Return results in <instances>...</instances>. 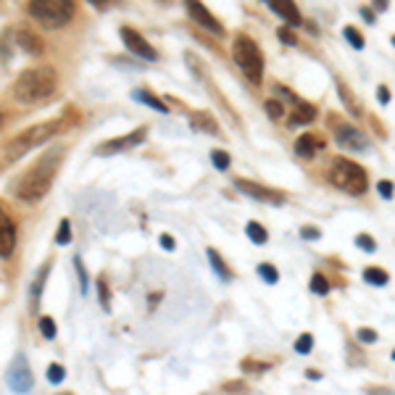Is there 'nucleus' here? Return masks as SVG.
I'll use <instances>...</instances> for the list:
<instances>
[{
    "label": "nucleus",
    "mask_w": 395,
    "mask_h": 395,
    "mask_svg": "<svg viewBox=\"0 0 395 395\" xmlns=\"http://www.w3.org/2000/svg\"><path fill=\"white\" fill-rule=\"evenodd\" d=\"M61 161H63V148H50L47 153L37 158L34 163H32V169L19 182H16V198L19 201H24V203H37V201H43L47 195V190L53 185V179H56V174L61 169Z\"/></svg>",
    "instance_id": "1"
},
{
    "label": "nucleus",
    "mask_w": 395,
    "mask_h": 395,
    "mask_svg": "<svg viewBox=\"0 0 395 395\" xmlns=\"http://www.w3.org/2000/svg\"><path fill=\"white\" fill-rule=\"evenodd\" d=\"M56 87H58V77L53 66H32L16 77L14 98L24 106H34V103H45L47 98H53Z\"/></svg>",
    "instance_id": "2"
},
{
    "label": "nucleus",
    "mask_w": 395,
    "mask_h": 395,
    "mask_svg": "<svg viewBox=\"0 0 395 395\" xmlns=\"http://www.w3.org/2000/svg\"><path fill=\"white\" fill-rule=\"evenodd\" d=\"M69 126V119L63 116V119H53V122H45V124H37V126H30L27 132H21L19 137L5 145V150H3V156H5V163H14L19 158L24 156L27 150L32 148H37V145H45L50 137H56L61 129Z\"/></svg>",
    "instance_id": "3"
},
{
    "label": "nucleus",
    "mask_w": 395,
    "mask_h": 395,
    "mask_svg": "<svg viewBox=\"0 0 395 395\" xmlns=\"http://www.w3.org/2000/svg\"><path fill=\"white\" fill-rule=\"evenodd\" d=\"M232 53H235V61L242 69V74L251 79L253 84H261V79H264V53L256 45V40L248 37V34H237Z\"/></svg>",
    "instance_id": "4"
},
{
    "label": "nucleus",
    "mask_w": 395,
    "mask_h": 395,
    "mask_svg": "<svg viewBox=\"0 0 395 395\" xmlns=\"http://www.w3.org/2000/svg\"><path fill=\"white\" fill-rule=\"evenodd\" d=\"M330 182L348 195H363L366 192V172L350 158H335L330 166Z\"/></svg>",
    "instance_id": "5"
},
{
    "label": "nucleus",
    "mask_w": 395,
    "mask_h": 395,
    "mask_svg": "<svg viewBox=\"0 0 395 395\" xmlns=\"http://www.w3.org/2000/svg\"><path fill=\"white\" fill-rule=\"evenodd\" d=\"M30 16L47 30H61L74 16V3L69 0H32Z\"/></svg>",
    "instance_id": "6"
},
{
    "label": "nucleus",
    "mask_w": 395,
    "mask_h": 395,
    "mask_svg": "<svg viewBox=\"0 0 395 395\" xmlns=\"http://www.w3.org/2000/svg\"><path fill=\"white\" fill-rule=\"evenodd\" d=\"M5 382H8V387H11L16 395H24L32 390L34 377H32V369H30V363H27V359H24V353H16L14 361L8 363V369H5Z\"/></svg>",
    "instance_id": "7"
},
{
    "label": "nucleus",
    "mask_w": 395,
    "mask_h": 395,
    "mask_svg": "<svg viewBox=\"0 0 395 395\" xmlns=\"http://www.w3.org/2000/svg\"><path fill=\"white\" fill-rule=\"evenodd\" d=\"M335 140H337V145H340L343 150H353V153H366V150H372L369 137L363 135L361 129H356V126H350V124L335 126Z\"/></svg>",
    "instance_id": "8"
},
{
    "label": "nucleus",
    "mask_w": 395,
    "mask_h": 395,
    "mask_svg": "<svg viewBox=\"0 0 395 395\" xmlns=\"http://www.w3.org/2000/svg\"><path fill=\"white\" fill-rule=\"evenodd\" d=\"M145 137H148V126H140V129L129 132L124 137H116V140L98 145L95 153H98V156H113V153H122V150H132V148H137L140 142H145Z\"/></svg>",
    "instance_id": "9"
},
{
    "label": "nucleus",
    "mask_w": 395,
    "mask_h": 395,
    "mask_svg": "<svg viewBox=\"0 0 395 395\" xmlns=\"http://www.w3.org/2000/svg\"><path fill=\"white\" fill-rule=\"evenodd\" d=\"M119 37H122V43L126 45V50L135 53V56H140L142 61H156L158 58V53L153 50V45H148V40H145L137 30L122 27V30H119Z\"/></svg>",
    "instance_id": "10"
},
{
    "label": "nucleus",
    "mask_w": 395,
    "mask_h": 395,
    "mask_svg": "<svg viewBox=\"0 0 395 395\" xmlns=\"http://www.w3.org/2000/svg\"><path fill=\"white\" fill-rule=\"evenodd\" d=\"M235 188L240 192H245L248 198H256V201H261V203H269V205H282L284 203V195L282 192H277V190H269L264 185H256L251 179H237Z\"/></svg>",
    "instance_id": "11"
},
{
    "label": "nucleus",
    "mask_w": 395,
    "mask_h": 395,
    "mask_svg": "<svg viewBox=\"0 0 395 395\" xmlns=\"http://www.w3.org/2000/svg\"><path fill=\"white\" fill-rule=\"evenodd\" d=\"M188 14L195 19V24H201L203 30H208V32H214L216 37H224V27H221L219 21H216V16L211 14L208 8H205L203 3H192L190 0L188 3Z\"/></svg>",
    "instance_id": "12"
},
{
    "label": "nucleus",
    "mask_w": 395,
    "mask_h": 395,
    "mask_svg": "<svg viewBox=\"0 0 395 395\" xmlns=\"http://www.w3.org/2000/svg\"><path fill=\"white\" fill-rule=\"evenodd\" d=\"M16 248V227L11 216H8V211L0 205V256L3 258H8Z\"/></svg>",
    "instance_id": "13"
},
{
    "label": "nucleus",
    "mask_w": 395,
    "mask_h": 395,
    "mask_svg": "<svg viewBox=\"0 0 395 395\" xmlns=\"http://www.w3.org/2000/svg\"><path fill=\"white\" fill-rule=\"evenodd\" d=\"M267 5L277 16H282L290 27H300V24H303V19H300V11L295 3H290V0H267Z\"/></svg>",
    "instance_id": "14"
},
{
    "label": "nucleus",
    "mask_w": 395,
    "mask_h": 395,
    "mask_svg": "<svg viewBox=\"0 0 395 395\" xmlns=\"http://www.w3.org/2000/svg\"><path fill=\"white\" fill-rule=\"evenodd\" d=\"M16 45L21 47L24 53H30V56H43V50H45L43 37H40V34H34L32 30L16 32Z\"/></svg>",
    "instance_id": "15"
},
{
    "label": "nucleus",
    "mask_w": 395,
    "mask_h": 395,
    "mask_svg": "<svg viewBox=\"0 0 395 395\" xmlns=\"http://www.w3.org/2000/svg\"><path fill=\"white\" fill-rule=\"evenodd\" d=\"M316 150H324V140H319L314 135H300L295 142V153L300 158H314Z\"/></svg>",
    "instance_id": "16"
},
{
    "label": "nucleus",
    "mask_w": 395,
    "mask_h": 395,
    "mask_svg": "<svg viewBox=\"0 0 395 395\" xmlns=\"http://www.w3.org/2000/svg\"><path fill=\"white\" fill-rule=\"evenodd\" d=\"M190 126H192V129H201L205 135H216V132H219V124L214 122V116H211L208 111L192 113V116H190Z\"/></svg>",
    "instance_id": "17"
},
{
    "label": "nucleus",
    "mask_w": 395,
    "mask_h": 395,
    "mask_svg": "<svg viewBox=\"0 0 395 395\" xmlns=\"http://www.w3.org/2000/svg\"><path fill=\"white\" fill-rule=\"evenodd\" d=\"M316 119V109L311 103H303L298 100L295 103V111H293V116H290V126H298V124H311Z\"/></svg>",
    "instance_id": "18"
},
{
    "label": "nucleus",
    "mask_w": 395,
    "mask_h": 395,
    "mask_svg": "<svg viewBox=\"0 0 395 395\" xmlns=\"http://www.w3.org/2000/svg\"><path fill=\"white\" fill-rule=\"evenodd\" d=\"M132 100H140V103L150 106V109L158 111V113H169V109L163 106V100H158L156 95L148 93V90H135V93H132Z\"/></svg>",
    "instance_id": "19"
},
{
    "label": "nucleus",
    "mask_w": 395,
    "mask_h": 395,
    "mask_svg": "<svg viewBox=\"0 0 395 395\" xmlns=\"http://www.w3.org/2000/svg\"><path fill=\"white\" fill-rule=\"evenodd\" d=\"M208 261H211V267H214V271L219 274L224 282H229L232 280V271H229V267L224 264V258H221L219 253L214 251V248H208Z\"/></svg>",
    "instance_id": "20"
},
{
    "label": "nucleus",
    "mask_w": 395,
    "mask_h": 395,
    "mask_svg": "<svg viewBox=\"0 0 395 395\" xmlns=\"http://www.w3.org/2000/svg\"><path fill=\"white\" fill-rule=\"evenodd\" d=\"M363 280L369 284H377V287H385V284L390 282V274L385 271V269H377V267H369L363 269Z\"/></svg>",
    "instance_id": "21"
},
{
    "label": "nucleus",
    "mask_w": 395,
    "mask_h": 395,
    "mask_svg": "<svg viewBox=\"0 0 395 395\" xmlns=\"http://www.w3.org/2000/svg\"><path fill=\"white\" fill-rule=\"evenodd\" d=\"M245 235L251 237V242H256V245H264L269 240L267 229L258 224V221H248V227H245Z\"/></svg>",
    "instance_id": "22"
},
{
    "label": "nucleus",
    "mask_w": 395,
    "mask_h": 395,
    "mask_svg": "<svg viewBox=\"0 0 395 395\" xmlns=\"http://www.w3.org/2000/svg\"><path fill=\"white\" fill-rule=\"evenodd\" d=\"M45 274H47V267H43L40 269V274H37V280H34V284H32V308H37V303H40V293H43Z\"/></svg>",
    "instance_id": "23"
},
{
    "label": "nucleus",
    "mask_w": 395,
    "mask_h": 395,
    "mask_svg": "<svg viewBox=\"0 0 395 395\" xmlns=\"http://www.w3.org/2000/svg\"><path fill=\"white\" fill-rule=\"evenodd\" d=\"M211 161H214V166L221 169V172H227V169H229V163H232V158H229L227 150H214V153H211Z\"/></svg>",
    "instance_id": "24"
},
{
    "label": "nucleus",
    "mask_w": 395,
    "mask_h": 395,
    "mask_svg": "<svg viewBox=\"0 0 395 395\" xmlns=\"http://www.w3.org/2000/svg\"><path fill=\"white\" fill-rule=\"evenodd\" d=\"M308 287H311V293H316V295H324V293H330V282H327V277H321V274H314Z\"/></svg>",
    "instance_id": "25"
},
{
    "label": "nucleus",
    "mask_w": 395,
    "mask_h": 395,
    "mask_svg": "<svg viewBox=\"0 0 395 395\" xmlns=\"http://www.w3.org/2000/svg\"><path fill=\"white\" fill-rule=\"evenodd\" d=\"M69 240H71V224H69V219H61L58 232H56V242L58 245H69Z\"/></svg>",
    "instance_id": "26"
},
{
    "label": "nucleus",
    "mask_w": 395,
    "mask_h": 395,
    "mask_svg": "<svg viewBox=\"0 0 395 395\" xmlns=\"http://www.w3.org/2000/svg\"><path fill=\"white\" fill-rule=\"evenodd\" d=\"M258 277H264V282L274 284L280 280V271L271 267V264H258Z\"/></svg>",
    "instance_id": "27"
},
{
    "label": "nucleus",
    "mask_w": 395,
    "mask_h": 395,
    "mask_svg": "<svg viewBox=\"0 0 395 395\" xmlns=\"http://www.w3.org/2000/svg\"><path fill=\"white\" fill-rule=\"evenodd\" d=\"M40 332H43V337H47V340H53V337H56V321H53V319H50V316H43V319H40Z\"/></svg>",
    "instance_id": "28"
},
{
    "label": "nucleus",
    "mask_w": 395,
    "mask_h": 395,
    "mask_svg": "<svg viewBox=\"0 0 395 395\" xmlns=\"http://www.w3.org/2000/svg\"><path fill=\"white\" fill-rule=\"evenodd\" d=\"M63 377H66V372H63L61 363H50V366H47V382L58 385V382H63Z\"/></svg>",
    "instance_id": "29"
},
{
    "label": "nucleus",
    "mask_w": 395,
    "mask_h": 395,
    "mask_svg": "<svg viewBox=\"0 0 395 395\" xmlns=\"http://www.w3.org/2000/svg\"><path fill=\"white\" fill-rule=\"evenodd\" d=\"M311 348H314V337H311L308 332H306V335H300L298 340H295V350L303 353V356H306V353H311Z\"/></svg>",
    "instance_id": "30"
},
{
    "label": "nucleus",
    "mask_w": 395,
    "mask_h": 395,
    "mask_svg": "<svg viewBox=\"0 0 395 395\" xmlns=\"http://www.w3.org/2000/svg\"><path fill=\"white\" fill-rule=\"evenodd\" d=\"M337 87H340V98H346V100H348V111H350V113H353V116H361V109H359V106H356V100H353V95L348 93V87H346V84H343V82H340V84H337Z\"/></svg>",
    "instance_id": "31"
},
{
    "label": "nucleus",
    "mask_w": 395,
    "mask_h": 395,
    "mask_svg": "<svg viewBox=\"0 0 395 395\" xmlns=\"http://www.w3.org/2000/svg\"><path fill=\"white\" fill-rule=\"evenodd\" d=\"M98 295H100V306L109 311V308H111V295H109V284H106V280H103V277L98 280Z\"/></svg>",
    "instance_id": "32"
},
{
    "label": "nucleus",
    "mask_w": 395,
    "mask_h": 395,
    "mask_svg": "<svg viewBox=\"0 0 395 395\" xmlns=\"http://www.w3.org/2000/svg\"><path fill=\"white\" fill-rule=\"evenodd\" d=\"M343 34H346V40L353 47H356V50H361V47H363V37L356 30H353V27H346V30H343Z\"/></svg>",
    "instance_id": "33"
},
{
    "label": "nucleus",
    "mask_w": 395,
    "mask_h": 395,
    "mask_svg": "<svg viewBox=\"0 0 395 395\" xmlns=\"http://www.w3.org/2000/svg\"><path fill=\"white\" fill-rule=\"evenodd\" d=\"M356 337H359V343H366V346H372V343H377V332L369 330V327H361V330L356 332Z\"/></svg>",
    "instance_id": "34"
},
{
    "label": "nucleus",
    "mask_w": 395,
    "mask_h": 395,
    "mask_svg": "<svg viewBox=\"0 0 395 395\" xmlns=\"http://www.w3.org/2000/svg\"><path fill=\"white\" fill-rule=\"evenodd\" d=\"M267 113L271 116V119H282L284 106L280 103V100H267Z\"/></svg>",
    "instance_id": "35"
},
{
    "label": "nucleus",
    "mask_w": 395,
    "mask_h": 395,
    "mask_svg": "<svg viewBox=\"0 0 395 395\" xmlns=\"http://www.w3.org/2000/svg\"><path fill=\"white\" fill-rule=\"evenodd\" d=\"M74 267H77V274H79V287H82V293H87V271L82 267V258H74Z\"/></svg>",
    "instance_id": "36"
},
{
    "label": "nucleus",
    "mask_w": 395,
    "mask_h": 395,
    "mask_svg": "<svg viewBox=\"0 0 395 395\" xmlns=\"http://www.w3.org/2000/svg\"><path fill=\"white\" fill-rule=\"evenodd\" d=\"M356 245H359V248H363V251H377V242H374V240H372V237L369 235H359L356 237Z\"/></svg>",
    "instance_id": "37"
},
{
    "label": "nucleus",
    "mask_w": 395,
    "mask_h": 395,
    "mask_svg": "<svg viewBox=\"0 0 395 395\" xmlns=\"http://www.w3.org/2000/svg\"><path fill=\"white\" fill-rule=\"evenodd\" d=\"M377 190L385 201H390V198H393V182H390V179H382V182L377 185Z\"/></svg>",
    "instance_id": "38"
},
{
    "label": "nucleus",
    "mask_w": 395,
    "mask_h": 395,
    "mask_svg": "<svg viewBox=\"0 0 395 395\" xmlns=\"http://www.w3.org/2000/svg\"><path fill=\"white\" fill-rule=\"evenodd\" d=\"M319 235H321V232H319L316 227H300V237H303V240H316Z\"/></svg>",
    "instance_id": "39"
},
{
    "label": "nucleus",
    "mask_w": 395,
    "mask_h": 395,
    "mask_svg": "<svg viewBox=\"0 0 395 395\" xmlns=\"http://www.w3.org/2000/svg\"><path fill=\"white\" fill-rule=\"evenodd\" d=\"M242 369H245V372H264V369H269V363H253L251 359H248V361H242Z\"/></svg>",
    "instance_id": "40"
},
{
    "label": "nucleus",
    "mask_w": 395,
    "mask_h": 395,
    "mask_svg": "<svg viewBox=\"0 0 395 395\" xmlns=\"http://www.w3.org/2000/svg\"><path fill=\"white\" fill-rule=\"evenodd\" d=\"M280 40H284V43H287V45H298V40H295V34H293V32L290 30H280Z\"/></svg>",
    "instance_id": "41"
},
{
    "label": "nucleus",
    "mask_w": 395,
    "mask_h": 395,
    "mask_svg": "<svg viewBox=\"0 0 395 395\" xmlns=\"http://www.w3.org/2000/svg\"><path fill=\"white\" fill-rule=\"evenodd\" d=\"M377 98H379V103H390V90L382 84V87H379V93H377Z\"/></svg>",
    "instance_id": "42"
},
{
    "label": "nucleus",
    "mask_w": 395,
    "mask_h": 395,
    "mask_svg": "<svg viewBox=\"0 0 395 395\" xmlns=\"http://www.w3.org/2000/svg\"><path fill=\"white\" fill-rule=\"evenodd\" d=\"M161 248L163 251H174V240L169 235H161Z\"/></svg>",
    "instance_id": "43"
},
{
    "label": "nucleus",
    "mask_w": 395,
    "mask_h": 395,
    "mask_svg": "<svg viewBox=\"0 0 395 395\" xmlns=\"http://www.w3.org/2000/svg\"><path fill=\"white\" fill-rule=\"evenodd\" d=\"M227 390H229V393H248L242 385H227Z\"/></svg>",
    "instance_id": "44"
},
{
    "label": "nucleus",
    "mask_w": 395,
    "mask_h": 395,
    "mask_svg": "<svg viewBox=\"0 0 395 395\" xmlns=\"http://www.w3.org/2000/svg\"><path fill=\"white\" fill-rule=\"evenodd\" d=\"M374 11H387V0H374Z\"/></svg>",
    "instance_id": "45"
},
{
    "label": "nucleus",
    "mask_w": 395,
    "mask_h": 395,
    "mask_svg": "<svg viewBox=\"0 0 395 395\" xmlns=\"http://www.w3.org/2000/svg\"><path fill=\"white\" fill-rule=\"evenodd\" d=\"M361 16H363V19H366V21H374V14H372L369 8H361Z\"/></svg>",
    "instance_id": "46"
},
{
    "label": "nucleus",
    "mask_w": 395,
    "mask_h": 395,
    "mask_svg": "<svg viewBox=\"0 0 395 395\" xmlns=\"http://www.w3.org/2000/svg\"><path fill=\"white\" fill-rule=\"evenodd\" d=\"M63 395H71V393H63Z\"/></svg>",
    "instance_id": "47"
},
{
    "label": "nucleus",
    "mask_w": 395,
    "mask_h": 395,
    "mask_svg": "<svg viewBox=\"0 0 395 395\" xmlns=\"http://www.w3.org/2000/svg\"><path fill=\"white\" fill-rule=\"evenodd\" d=\"M0 119H3V116H0Z\"/></svg>",
    "instance_id": "48"
}]
</instances>
